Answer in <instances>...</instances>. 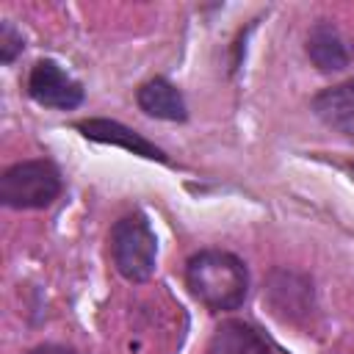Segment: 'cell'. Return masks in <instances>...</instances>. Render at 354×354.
Masks as SVG:
<instances>
[{"label": "cell", "mask_w": 354, "mask_h": 354, "mask_svg": "<svg viewBox=\"0 0 354 354\" xmlns=\"http://www.w3.org/2000/svg\"><path fill=\"white\" fill-rule=\"evenodd\" d=\"M313 111L326 127L354 138V77L318 91L313 100Z\"/></svg>", "instance_id": "cell-8"}, {"label": "cell", "mask_w": 354, "mask_h": 354, "mask_svg": "<svg viewBox=\"0 0 354 354\" xmlns=\"http://www.w3.org/2000/svg\"><path fill=\"white\" fill-rule=\"evenodd\" d=\"M28 94L33 102L53 108V111H72L83 102V86L64 72L53 58H41L28 72Z\"/></svg>", "instance_id": "cell-4"}, {"label": "cell", "mask_w": 354, "mask_h": 354, "mask_svg": "<svg viewBox=\"0 0 354 354\" xmlns=\"http://www.w3.org/2000/svg\"><path fill=\"white\" fill-rule=\"evenodd\" d=\"M188 290L213 313H232L249 296L246 263L224 249H202L185 263Z\"/></svg>", "instance_id": "cell-1"}, {"label": "cell", "mask_w": 354, "mask_h": 354, "mask_svg": "<svg viewBox=\"0 0 354 354\" xmlns=\"http://www.w3.org/2000/svg\"><path fill=\"white\" fill-rule=\"evenodd\" d=\"M113 268L127 282H147L155 274L158 263V238L149 218L138 210L113 221L108 232Z\"/></svg>", "instance_id": "cell-2"}, {"label": "cell", "mask_w": 354, "mask_h": 354, "mask_svg": "<svg viewBox=\"0 0 354 354\" xmlns=\"http://www.w3.org/2000/svg\"><path fill=\"white\" fill-rule=\"evenodd\" d=\"M25 50V39L22 33L11 25V22H3L0 25V61L3 64H14V58Z\"/></svg>", "instance_id": "cell-11"}, {"label": "cell", "mask_w": 354, "mask_h": 354, "mask_svg": "<svg viewBox=\"0 0 354 354\" xmlns=\"http://www.w3.org/2000/svg\"><path fill=\"white\" fill-rule=\"evenodd\" d=\"M307 55L321 72H340L351 64V44L337 25L321 19L307 33Z\"/></svg>", "instance_id": "cell-6"}, {"label": "cell", "mask_w": 354, "mask_h": 354, "mask_svg": "<svg viewBox=\"0 0 354 354\" xmlns=\"http://www.w3.org/2000/svg\"><path fill=\"white\" fill-rule=\"evenodd\" d=\"M136 102L152 119H163V122H185L188 119V105H185L183 91L166 77H152V80L141 83L136 91Z\"/></svg>", "instance_id": "cell-7"}, {"label": "cell", "mask_w": 354, "mask_h": 354, "mask_svg": "<svg viewBox=\"0 0 354 354\" xmlns=\"http://www.w3.org/2000/svg\"><path fill=\"white\" fill-rule=\"evenodd\" d=\"M351 174H354V163H351Z\"/></svg>", "instance_id": "cell-13"}, {"label": "cell", "mask_w": 354, "mask_h": 354, "mask_svg": "<svg viewBox=\"0 0 354 354\" xmlns=\"http://www.w3.org/2000/svg\"><path fill=\"white\" fill-rule=\"evenodd\" d=\"M268 296H271V304L277 313H282L285 318L290 315H307L310 307H313V285L299 277V274H290V271H277L271 274V282H268Z\"/></svg>", "instance_id": "cell-10"}, {"label": "cell", "mask_w": 354, "mask_h": 354, "mask_svg": "<svg viewBox=\"0 0 354 354\" xmlns=\"http://www.w3.org/2000/svg\"><path fill=\"white\" fill-rule=\"evenodd\" d=\"M207 354H274L271 343L246 321H224L207 346Z\"/></svg>", "instance_id": "cell-9"}, {"label": "cell", "mask_w": 354, "mask_h": 354, "mask_svg": "<svg viewBox=\"0 0 354 354\" xmlns=\"http://www.w3.org/2000/svg\"><path fill=\"white\" fill-rule=\"evenodd\" d=\"M75 130H80L88 141H97V144H113V147H122L133 155H141V158H149V160H160V163H169V155L155 147L149 138H144L141 133H136L133 127L116 122V119H83L75 124Z\"/></svg>", "instance_id": "cell-5"}, {"label": "cell", "mask_w": 354, "mask_h": 354, "mask_svg": "<svg viewBox=\"0 0 354 354\" xmlns=\"http://www.w3.org/2000/svg\"><path fill=\"white\" fill-rule=\"evenodd\" d=\"M25 354H77V351L66 348V346H58V343H41V346H36V348H30Z\"/></svg>", "instance_id": "cell-12"}, {"label": "cell", "mask_w": 354, "mask_h": 354, "mask_svg": "<svg viewBox=\"0 0 354 354\" xmlns=\"http://www.w3.org/2000/svg\"><path fill=\"white\" fill-rule=\"evenodd\" d=\"M64 191L61 171L47 158L19 160L0 174V202L14 210L50 207Z\"/></svg>", "instance_id": "cell-3"}]
</instances>
